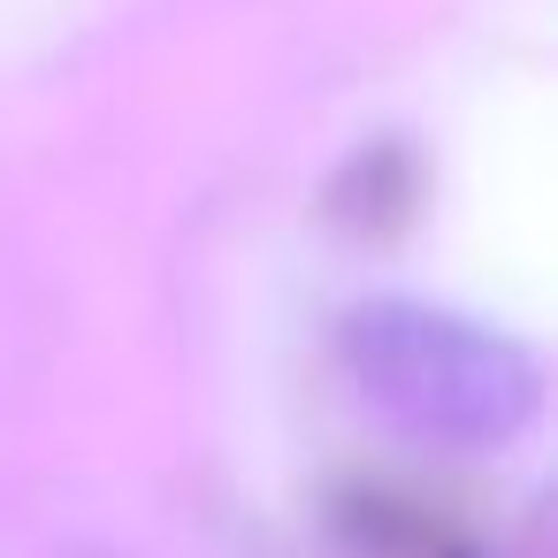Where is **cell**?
<instances>
[{"mask_svg":"<svg viewBox=\"0 0 558 558\" xmlns=\"http://www.w3.org/2000/svg\"><path fill=\"white\" fill-rule=\"evenodd\" d=\"M352 390L413 444L436 451H497L535 428L543 367L520 337L428 306V299H367L337 329Z\"/></svg>","mask_w":558,"mask_h":558,"instance_id":"6da1fadb","label":"cell"}]
</instances>
